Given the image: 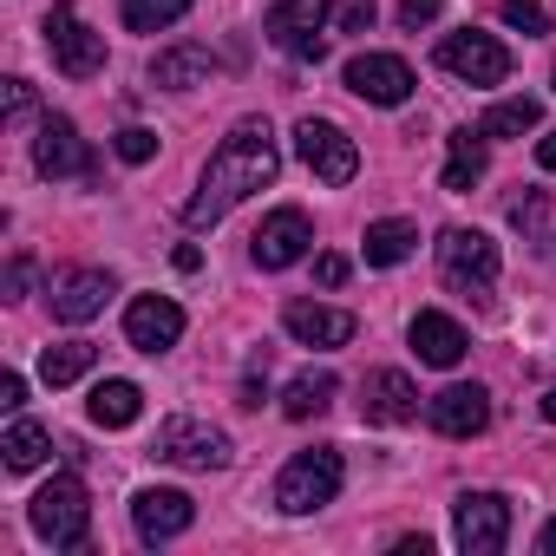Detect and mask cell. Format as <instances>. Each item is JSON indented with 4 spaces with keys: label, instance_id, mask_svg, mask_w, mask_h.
<instances>
[{
    "label": "cell",
    "instance_id": "1",
    "mask_svg": "<svg viewBox=\"0 0 556 556\" xmlns=\"http://www.w3.org/2000/svg\"><path fill=\"white\" fill-rule=\"evenodd\" d=\"M275 170H282V157H275V138H268V125L262 118H242L223 144H216V157L203 164V177H197V197L184 203V223L190 229H210V223H223L242 197H255V190H268L275 184Z\"/></svg>",
    "mask_w": 556,
    "mask_h": 556
},
{
    "label": "cell",
    "instance_id": "2",
    "mask_svg": "<svg viewBox=\"0 0 556 556\" xmlns=\"http://www.w3.org/2000/svg\"><path fill=\"white\" fill-rule=\"evenodd\" d=\"M341 478H348V465H341L334 445L295 452V458L282 465V478H275V504H282L289 517H308V510H321V504L341 497Z\"/></svg>",
    "mask_w": 556,
    "mask_h": 556
},
{
    "label": "cell",
    "instance_id": "3",
    "mask_svg": "<svg viewBox=\"0 0 556 556\" xmlns=\"http://www.w3.org/2000/svg\"><path fill=\"white\" fill-rule=\"evenodd\" d=\"M27 523L53 543V549H86V523H92V504H86V484L73 471H60L34 504H27Z\"/></svg>",
    "mask_w": 556,
    "mask_h": 556
},
{
    "label": "cell",
    "instance_id": "4",
    "mask_svg": "<svg viewBox=\"0 0 556 556\" xmlns=\"http://www.w3.org/2000/svg\"><path fill=\"white\" fill-rule=\"evenodd\" d=\"M439 275L452 289H465V295H491V282H497V242L484 236V229H445L439 236Z\"/></svg>",
    "mask_w": 556,
    "mask_h": 556
},
{
    "label": "cell",
    "instance_id": "5",
    "mask_svg": "<svg viewBox=\"0 0 556 556\" xmlns=\"http://www.w3.org/2000/svg\"><path fill=\"white\" fill-rule=\"evenodd\" d=\"M47 53H53V66L66 73V79H99L105 73V34H92L66 0L47 14Z\"/></svg>",
    "mask_w": 556,
    "mask_h": 556
},
{
    "label": "cell",
    "instance_id": "6",
    "mask_svg": "<svg viewBox=\"0 0 556 556\" xmlns=\"http://www.w3.org/2000/svg\"><path fill=\"white\" fill-rule=\"evenodd\" d=\"M452 536L465 556H497L510 543V497L497 491H465L458 510H452Z\"/></svg>",
    "mask_w": 556,
    "mask_h": 556
},
{
    "label": "cell",
    "instance_id": "7",
    "mask_svg": "<svg viewBox=\"0 0 556 556\" xmlns=\"http://www.w3.org/2000/svg\"><path fill=\"white\" fill-rule=\"evenodd\" d=\"M295 157H302L321 184H354V170H361L354 138H348L341 125H328V118H302V125H295Z\"/></svg>",
    "mask_w": 556,
    "mask_h": 556
},
{
    "label": "cell",
    "instance_id": "8",
    "mask_svg": "<svg viewBox=\"0 0 556 556\" xmlns=\"http://www.w3.org/2000/svg\"><path fill=\"white\" fill-rule=\"evenodd\" d=\"M151 452L170 458V465H184V471H223L229 465V432H216L203 419H164Z\"/></svg>",
    "mask_w": 556,
    "mask_h": 556
},
{
    "label": "cell",
    "instance_id": "9",
    "mask_svg": "<svg viewBox=\"0 0 556 556\" xmlns=\"http://www.w3.org/2000/svg\"><path fill=\"white\" fill-rule=\"evenodd\" d=\"M321 27H328V0H275L268 21H262V34L282 53H295V60H321L328 53Z\"/></svg>",
    "mask_w": 556,
    "mask_h": 556
},
{
    "label": "cell",
    "instance_id": "10",
    "mask_svg": "<svg viewBox=\"0 0 556 556\" xmlns=\"http://www.w3.org/2000/svg\"><path fill=\"white\" fill-rule=\"evenodd\" d=\"M308 242H315L308 210L282 203V210H268V216H262V229L249 236V255H255V268H289V262H302V255H308Z\"/></svg>",
    "mask_w": 556,
    "mask_h": 556
},
{
    "label": "cell",
    "instance_id": "11",
    "mask_svg": "<svg viewBox=\"0 0 556 556\" xmlns=\"http://www.w3.org/2000/svg\"><path fill=\"white\" fill-rule=\"evenodd\" d=\"M439 66L452 79H465V86H504L510 79V53L491 34H452V40H439Z\"/></svg>",
    "mask_w": 556,
    "mask_h": 556
},
{
    "label": "cell",
    "instance_id": "12",
    "mask_svg": "<svg viewBox=\"0 0 556 556\" xmlns=\"http://www.w3.org/2000/svg\"><path fill=\"white\" fill-rule=\"evenodd\" d=\"M341 79H348V92H354V99H367V105H406V99H413V86H419V79H413V66H406L400 53H354Z\"/></svg>",
    "mask_w": 556,
    "mask_h": 556
},
{
    "label": "cell",
    "instance_id": "13",
    "mask_svg": "<svg viewBox=\"0 0 556 556\" xmlns=\"http://www.w3.org/2000/svg\"><path fill=\"white\" fill-rule=\"evenodd\" d=\"M361 419H367V426H406V419H419V387H413L400 367L367 374V380H361Z\"/></svg>",
    "mask_w": 556,
    "mask_h": 556
},
{
    "label": "cell",
    "instance_id": "14",
    "mask_svg": "<svg viewBox=\"0 0 556 556\" xmlns=\"http://www.w3.org/2000/svg\"><path fill=\"white\" fill-rule=\"evenodd\" d=\"M34 170L40 177H92V151L73 118H47L34 138Z\"/></svg>",
    "mask_w": 556,
    "mask_h": 556
},
{
    "label": "cell",
    "instance_id": "15",
    "mask_svg": "<svg viewBox=\"0 0 556 556\" xmlns=\"http://www.w3.org/2000/svg\"><path fill=\"white\" fill-rule=\"evenodd\" d=\"M177 334H184V308L170 295H138L125 308V341L138 354H164V348H177Z\"/></svg>",
    "mask_w": 556,
    "mask_h": 556
},
{
    "label": "cell",
    "instance_id": "16",
    "mask_svg": "<svg viewBox=\"0 0 556 556\" xmlns=\"http://www.w3.org/2000/svg\"><path fill=\"white\" fill-rule=\"evenodd\" d=\"M426 419H432V432H445V439H478V432L491 426V393H484V387H445V393L426 400Z\"/></svg>",
    "mask_w": 556,
    "mask_h": 556
},
{
    "label": "cell",
    "instance_id": "17",
    "mask_svg": "<svg viewBox=\"0 0 556 556\" xmlns=\"http://www.w3.org/2000/svg\"><path fill=\"white\" fill-rule=\"evenodd\" d=\"M282 328L302 341V348H348L361 334V321L348 308H321V302H289L282 308Z\"/></svg>",
    "mask_w": 556,
    "mask_h": 556
},
{
    "label": "cell",
    "instance_id": "18",
    "mask_svg": "<svg viewBox=\"0 0 556 556\" xmlns=\"http://www.w3.org/2000/svg\"><path fill=\"white\" fill-rule=\"evenodd\" d=\"M131 523H138L144 543H170V536H184L197 523V504L184 491H138L131 497Z\"/></svg>",
    "mask_w": 556,
    "mask_h": 556
},
{
    "label": "cell",
    "instance_id": "19",
    "mask_svg": "<svg viewBox=\"0 0 556 556\" xmlns=\"http://www.w3.org/2000/svg\"><path fill=\"white\" fill-rule=\"evenodd\" d=\"M53 321H92L105 302H112V275L105 268H73V275H60V282H53Z\"/></svg>",
    "mask_w": 556,
    "mask_h": 556
},
{
    "label": "cell",
    "instance_id": "20",
    "mask_svg": "<svg viewBox=\"0 0 556 556\" xmlns=\"http://www.w3.org/2000/svg\"><path fill=\"white\" fill-rule=\"evenodd\" d=\"M465 328L452 321V315H439V308H419L413 315V354L426 361V367H458L465 361Z\"/></svg>",
    "mask_w": 556,
    "mask_h": 556
},
{
    "label": "cell",
    "instance_id": "21",
    "mask_svg": "<svg viewBox=\"0 0 556 556\" xmlns=\"http://www.w3.org/2000/svg\"><path fill=\"white\" fill-rule=\"evenodd\" d=\"M210 73H216V53H210V47H197V40H184V47H164V53L151 60V79H157L164 92L210 86Z\"/></svg>",
    "mask_w": 556,
    "mask_h": 556
},
{
    "label": "cell",
    "instance_id": "22",
    "mask_svg": "<svg viewBox=\"0 0 556 556\" xmlns=\"http://www.w3.org/2000/svg\"><path fill=\"white\" fill-rule=\"evenodd\" d=\"M86 413H92V426L125 432V426L144 413V393H138L131 380H99V387H92V400H86Z\"/></svg>",
    "mask_w": 556,
    "mask_h": 556
},
{
    "label": "cell",
    "instance_id": "23",
    "mask_svg": "<svg viewBox=\"0 0 556 556\" xmlns=\"http://www.w3.org/2000/svg\"><path fill=\"white\" fill-rule=\"evenodd\" d=\"M413 242H419V223L387 216V223H367L361 255H367V268H393V262H406V255H413Z\"/></svg>",
    "mask_w": 556,
    "mask_h": 556
},
{
    "label": "cell",
    "instance_id": "24",
    "mask_svg": "<svg viewBox=\"0 0 556 556\" xmlns=\"http://www.w3.org/2000/svg\"><path fill=\"white\" fill-rule=\"evenodd\" d=\"M484 164H491V157H484V131H471V125H465V131H452V157H445V190H452V197H465V190H471V184L484 177Z\"/></svg>",
    "mask_w": 556,
    "mask_h": 556
},
{
    "label": "cell",
    "instance_id": "25",
    "mask_svg": "<svg viewBox=\"0 0 556 556\" xmlns=\"http://www.w3.org/2000/svg\"><path fill=\"white\" fill-rule=\"evenodd\" d=\"M334 393H341V380H334L328 367H315V374L289 380V393H282V413H289V419H321V413L334 406Z\"/></svg>",
    "mask_w": 556,
    "mask_h": 556
},
{
    "label": "cell",
    "instance_id": "26",
    "mask_svg": "<svg viewBox=\"0 0 556 556\" xmlns=\"http://www.w3.org/2000/svg\"><path fill=\"white\" fill-rule=\"evenodd\" d=\"M47 452H53V432H47V426H34V419H14V426H8V439H0V458H8V471H34Z\"/></svg>",
    "mask_w": 556,
    "mask_h": 556
},
{
    "label": "cell",
    "instance_id": "27",
    "mask_svg": "<svg viewBox=\"0 0 556 556\" xmlns=\"http://www.w3.org/2000/svg\"><path fill=\"white\" fill-rule=\"evenodd\" d=\"M92 361H99V348H92V341L47 348V354H40V380H47V387H73V380H86V374H92Z\"/></svg>",
    "mask_w": 556,
    "mask_h": 556
},
{
    "label": "cell",
    "instance_id": "28",
    "mask_svg": "<svg viewBox=\"0 0 556 556\" xmlns=\"http://www.w3.org/2000/svg\"><path fill=\"white\" fill-rule=\"evenodd\" d=\"M536 118H543L536 99H497L478 131H484V138H523V131H536Z\"/></svg>",
    "mask_w": 556,
    "mask_h": 556
},
{
    "label": "cell",
    "instance_id": "29",
    "mask_svg": "<svg viewBox=\"0 0 556 556\" xmlns=\"http://www.w3.org/2000/svg\"><path fill=\"white\" fill-rule=\"evenodd\" d=\"M190 8H197V0H125V27H131V34H164V27H177Z\"/></svg>",
    "mask_w": 556,
    "mask_h": 556
},
{
    "label": "cell",
    "instance_id": "30",
    "mask_svg": "<svg viewBox=\"0 0 556 556\" xmlns=\"http://www.w3.org/2000/svg\"><path fill=\"white\" fill-rule=\"evenodd\" d=\"M510 223H517V229H523V236H530L536 249H549V229H543L549 216H543V197H536V190H523V197L510 203Z\"/></svg>",
    "mask_w": 556,
    "mask_h": 556
},
{
    "label": "cell",
    "instance_id": "31",
    "mask_svg": "<svg viewBox=\"0 0 556 556\" xmlns=\"http://www.w3.org/2000/svg\"><path fill=\"white\" fill-rule=\"evenodd\" d=\"M118 157H125V164H151V157H157V131L125 125V131H118Z\"/></svg>",
    "mask_w": 556,
    "mask_h": 556
},
{
    "label": "cell",
    "instance_id": "32",
    "mask_svg": "<svg viewBox=\"0 0 556 556\" xmlns=\"http://www.w3.org/2000/svg\"><path fill=\"white\" fill-rule=\"evenodd\" d=\"M374 14H380L374 0H334V27H341V34H367Z\"/></svg>",
    "mask_w": 556,
    "mask_h": 556
},
{
    "label": "cell",
    "instance_id": "33",
    "mask_svg": "<svg viewBox=\"0 0 556 556\" xmlns=\"http://www.w3.org/2000/svg\"><path fill=\"white\" fill-rule=\"evenodd\" d=\"M504 21L517 34H543V0H504Z\"/></svg>",
    "mask_w": 556,
    "mask_h": 556
},
{
    "label": "cell",
    "instance_id": "34",
    "mask_svg": "<svg viewBox=\"0 0 556 556\" xmlns=\"http://www.w3.org/2000/svg\"><path fill=\"white\" fill-rule=\"evenodd\" d=\"M439 8H445V0H400V27H406V34H419V27H432V21H439Z\"/></svg>",
    "mask_w": 556,
    "mask_h": 556
},
{
    "label": "cell",
    "instance_id": "35",
    "mask_svg": "<svg viewBox=\"0 0 556 556\" xmlns=\"http://www.w3.org/2000/svg\"><path fill=\"white\" fill-rule=\"evenodd\" d=\"M27 118H34V86L8 79V125H27Z\"/></svg>",
    "mask_w": 556,
    "mask_h": 556
},
{
    "label": "cell",
    "instance_id": "36",
    "mask_svg": "<svg viewBox=\"0 0 556 556\" xmlns=\"http://www.w3.org/2000/svg\"><path fill=\"white\" fill-rule=\"evenodd\" d=\"M315 282H321V289H341V282H348V255H321V262H315Z\"/></svg>",
    "mask_w": 556,
    "mask_h": 556
},
{
    "label": "cell",
    "instance_id": "37",
    "mask_svg": "<svg viewBox=\"0 0 556 556\" xmlns=\"http://www.w3.org/2000/svg\"><path fill=\"white\" fill-rule=\"evenodd\" d=\"M27 282H34V255H14L8 262V295H27Z\"/></svg>",
    "mask_w": 556,
    "mask_h": 556
},
{
    "label": "cell",
    "instance_id": "38",
    "mask_svg": "<svg viewBox=\"0 0 556 556\" xmlns=\"http://www.w3.org/2000/svg\"><path fill=\"white\" fill-rule=\"evenodd\" d=\"M21 400H27V380H21V374H8V380H0V406H8V413H14Z\"/></svg>",
    "mask_w": 556,
    "mask_h": 556
},
{
    "label": "cell",
    "instance_id": "39",
    "mask_svg": "<svg viewBox=\"0 0 556 556\" xmlns=\"http://www.w3.org/2000/svg\"><path fill=\"white\" fill-rule=\"evenodd\" d=\"M536 164H543V170H556V131H543V138H536Z\"/></svg>",
    "mask_w": 556,
    "mask_h": 556
},
{
    "label": "cell",
    "instance_id": "40",
    "mask_svg": "<svg viewBox=\"0 0 556 556\" xmlns=\"http://www.w3.org/2000/svg\"><path fill=\"white\" fill-rule=\"evenodd\" d=\"M536 549H543V556H556V517L543 523V536H536Z\"/></svg>",
    "mask_w": 556,
    "mask_h": 556
},
{
    "label": "cell",
    "instance_id": "41",
    "mask_svg": "<svg viewBox=\"0 0 556 556\" xmlns=\"http://www.w3.org/2000/svg\"><path fill=\"white\" fill-rule=\"evenodd\" d=\"M543 419H549V426H556V387H549V393H543Z\"/></svg>",
    "mask_w": 556,
    "mask_h": 556
}]
</instances>
